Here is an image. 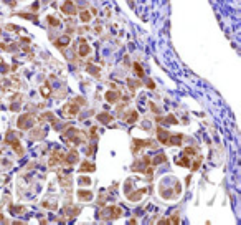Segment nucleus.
Segmentation results:
<instances>
[{
  "mask_svg": "<svg viewBox=\"0 0 241 225\" xmlns=\"http://www.w3.org/2000/svg\"><path fill=\"white\" fill-rule=\"evenodd\" d=\"M17 126L20 129H30L31 126H33V116L31 114H23V116H20L18 118V121H17Z\"/></svg>",
  "mask_w": 241,
  "mask_h": 225,
  "instance_id": "f257e3e1",
  "label": "nucleus"
},
{
  "mask_svg": "<svg viewBox=\"0 0 241 225\" xmlns=\"http://www.w3.org/2000/svg\"><path fill=\"white\" fill-rule=\"evenodd\" d=\"M78 112H79V106H78L76 103L66 104V106L63 108V114H65V116H69V118H74Z\"/></svg>",
  "mask_w": 241,
  "mask_h": 225,
  "instance_id": "f03ea898",
  "label": "nucleus"
},
{
  "mask_svg": "<svg viewBox=\"0 0 241 225\" xmlns=\"http://www.w3.org/2000/svg\"><path fill=\"white\" fill-rule=\"evenodd\" d=\"M61 10L66 13V15H74L76 13V5L73 3L71 0H65V3L61 5Z\"/></svg>",
  "mask_w": 241,
  "mask_h": 225,
  "instance_id": "7ed1b4c3",
  "label": "nucleus"
},
{
  "mask_svg": "<svg viewBox=\"0 0 241 225\" xmlns=\"http://www.w3.org/2000/svg\"><path fill=\"white\" fill-rule=\"evenodd\" d=\"M89 51H91V48H89V45L86 43V40H79L78 41V53H79V56H86L89 55Z\"/></svg>",
  "mask_w": 241,
  "mask_h": 225,
  "instance_id": "20e7f679",
  "label": "nucleus"
},
{
  "mask_svg": "<svg viewBox=\"0 0 241 225\" xmlns=\"http://www.w3.org/2000/svg\"><path fill=\"white\" fill-rule=\"evenodd\" d=\"M157 138H159V141L162 144H165V146H169V139H170V134L165 131V129L159 128L157 129Z\"/></svg>",
  "mask_w": 241,
  "mask_h": 225,
  "instance_id": "39448f33",
  "label": "nucleus"
},
{
  "mask_svg": "<svg viewBox=\"0 0 241 225\" xmlns=\"http://www.w3.org/2000/svg\"><path fill=\"white\" fill-rule=\"evenodd\" d=\"M92 170H96V164L89 162V161H84L79 166V172H92Z\"/></svg>",
  "mask_w": 241,
  "mask_h": 225,
  "instance_id": "423d86ee",
  "label": "nucleus"
},
{
  "mask_svg": "<svg viewBox=\"0 0 241 225\" xmlns=\"http://www.w3.org/2000/svg\"><path fill=\"white\" fill-rule=\"evenodd\" d=\"M182 141H183V136H182V134H170L169 146H180Z\"/></svg>",
  "mask_w": 241,
  "mask_h": 225,
  "instance_id": "0eeeda50",
  "label": "nucleus"
},
{
  "mask_svg": "<svg viewBox=\"0 0 241 225\" xmlns=\"http://www.w3.org/2000/svg\"><path fill=\"white\" fill-rule=\"evenodd\" d=\"M69 41H71V38H69V35H65V36H60L56 41H55V45L58 46V48H65V46L69 45Z\"/></svg>",
  "mask_w": 241,
  "mask_h": 225,
  "instance_id": "6e6552de",
  "label": "nucleus"
},
{
  "mask_svg": "<svg viewBox=\"0 0 241 225\" xmlns=\"http://www.w3.org/2000/svg\"><path fill=\"white\" fill-rule=\"evenodd\" d=\"M121 98V94H119L117 91H108L106 93V101L111 103V104H114V103H117V99Z\"/></svg>",
  "mask_w": 241,
  "mask_h": 225,
  "instance_id": "1a4fd4ad",
  "label": "nucleus"
},
{
  "mask_svg": "<svg viewBox=\"0 0 241 225\" xmlns=\"http://www.w3.org/2000/svg\"><path fill=\"white\" fill-rule=\"evenodd\" d=\"M63 159L66 161V164H69V166H71V164H76V162H78L79 156H78L76 151H69V154H68L66 157H63Z\"/></svg>",
  "mask_w": 241,
  "mask_h": 225,
  "instance_id": "9d476101",
  "label": "nucleus"
},
{
  "mask_svg": "<svg viewBox=\"0 0 241 225\" xmlns=\"http://www.w3.org/2000/svg\"><path fill=\"white\" fill-rule=\"evenodd\" d=\"M78 199L79 200H84V202H88V200L92 199V192L91 190H78Z\"/></svg>",
  "mask_w": 241,
  "mask_h": 225,
  "instance_id": "9b49d317",
  "label": "nucleus"
},
{
  "mask_svg": "<svg viewBox=\"0 0 241 225\" xmlns=\"http://www.w3.org/2000/svg\"><path fill=\"white\" fill-rule=\"evenodd\" d=\"M145 192H147V189H139L137 192H134V194H129V192H127V197H129V200L135 202V200H139L144 194H145Z\"/></svg>",
  "mask_w": 241,
  "mask_h": 225,
  "instance_id": "f8f14e48",
  "label": "nucleus"
},
{
  "mask_svg": "<svg viewBox=\"0 0 241 225\" xmlns=\"http://www.w3.org/2000/svg\"><path fill=\"white\" fill-rule=\"evenodd\" d=\"M175 164H178V166H182V167H190V159L187 154H183L182 157H178L177 161H175Z\"/></svg>",
  "mask_w": 241,
  "mask_h": 225,
  "instance_id": "ddd939ff",
  "label": "nucleus"
},
{
  "mask_svg": "<svg viewBox=\"0 0 241 225\" xmlns=\"http://www.w3.org/2000/svg\"><path fill=\"white\" fill-rule=\"evenodd\" d=\"M40 93H41V96L43 98H50L51 96V86L46 83V85H43V86L40 88Z\"/></svg>",
  "mask_w": 241,
  "mask_h": 225,
  "instance_id": "4468645a",
  "label": "nucleus"
},
{
  "mask_svg": "<svg viewBox=\"0 0 241 225\" xmlns=\"http://www.w3.org/2000/svg\"><path fill=\"white\" fill-rule=\"evenodd\" d=\"M86 70H88V73H89V75H92V76H96V78L101 76V73H99L101 70H99L98 66H94V65H88Z\"/></svg>",
  "mask_w": 241,
  "mask_h": 225,
  "instance_id": "2eb2a0df",
  "label": "nucleus"
},
{
  "mask_svg": "<svg viewBox=\"0 0 241 225\" xmlns=\"http://www.w3.org/2000/svg\"><path fill=\"white\" fill-rule=\"evenodd\" d=\"M96 119H98V121H101V123H111V121H113V116H111V114H108V112H103V114H98V116H96Z\"/></svg>",
  "mask_w": 241,
  "mask_h": 225,
  "instance_id": "dca6fc26",
  "label": "nucleus"
},
{
  "mask_svg": "<svg viewBox=\"0 0 241 225\" xmlns=\"http://www.w3.org/2000/svg\"><path fill=\"white\" fill-rule=\"evenodd\" d=\"M165 161H167L165 154H157V156H155V159H154V161H150V162H152V166H159V164L165 162Z\"/></svg>",
  "mask_w": 241,
  "mask_h": 225,
  "instance_id": "f3484780",
  "label": "nucleus"
},
{
  "mask_svg": "<svg viewBox=\"0 0 241 225\" xmlns=\"http://www.w3.org/2000/svg\"><path fill=\"white\" fill-rule=\"evenodd\" d=\"M58 182H60V184L61 185H65V187H68V185H71V177H68V175H60V177H58Z\"/></svg>",
  "mask_w": 241,
  "mask_h": 225,
  "instance_id": "a211bd4d",
  "label": "nucleus"
},
{
  "mask_svg": "<svg viewBox=\"0 0 241 225\" xmlns=\"http://www.w3.org/2000/svg\"><path fill=\"white\" fill-rule=\"evenodd\" d=\"M111 219H117V217H121V214H122V210L119 209V207H111Z\"/></svg>",
  "mask_w": 241,
  "mask_h": 225,
  "instance_id": "6ab92c4d",
  "label": "nucleus"
},
{
  "mask_svg": "<svg viewBox=\"0 0 241 225\" xmlns=\"http://www.w3.org/2000/svg\"><path fill=\"white\" fill-rule=\"evenodd\" d=\"M46 22H48V23H50L51 27H58V25H60V20H58L56 17H53V15H48V17H46Z\"/></svg>",
  "mask_w": 241,
  "mask_h": 225,
  "instance_id": "aec40b11",
  "label": "nucleus"
},
{
  "mask_svg": "<svg viewBox=\"0 0 241 225\" xmlns=\"http://www.w3.org/2000/svg\"><path fill=\"white\" fill-rule=\"evenodd\" d=\"M134 73H135L139 78H144V70H142V66H140L139 63H134Z\"/></svg>",
  "mask_w": 241,
  "mask_h": 225,
  "instance_id": "412c9836",
  "label": "nucleus"
},
{
  "mask_svg": "<svg viewBox=\"0 0 241 225\" xmlns=\"http://www.w3.org/2000/svg\"><path fill=\"white\" fill-rule=\"evenodd\" d=\"M137 118H139V114H137L135 111H132V112H131V116H129L126 121H127L129 124H132V123H135V121H137Z\"/></svg>",
  "mask_w": 241,
  "mask_h": 225,
  "instance_id": "4be33fe9",
  "label": "nucleus"
},
{
  "mask_svg": "<svg viewBox=\"0 0 241 225\" xmlns=\"http://www.w3.org/2000/svg\"><path fill=\"white\" fill-rule=\"evenodd\" d=\"M129 86H131V89H135V88L140 86V81H137V80H129Z\"/></svg>",
  "mask_w": 241,
  "mask_h": 225,
  "instance_id": "5701e85b",
  "label": "nucleus"
},
{
  "mask_svg": "<svg viewBox=\"0 0 241 225\" xmlns=\"http://www.w3.org/2000/svg\"><path fill=\"white\" fill-rule=\"evenodd\" d=\"M91 20V15L88 13V12H81V22H84V23H88V22Z\"/></svg>",
  "mask_w": 241,
  "mask_h": 225,
  "instance_id": "b1692460",
  "label": "nucleus"
},
{
  "mask_svg": "<svg viewBox=\"0 0 241 225\" xmlns=\"http://www.w3.org/2000/svg\"><path fill=\"white\" fill-rule=\"evenodd\" d=\"M78 180H79V184L81 185H89L91 184V179H89V177H79Z\"/></svg>",
  "mask_w": 241,
  "mask_h": 225,
  "instance_id": "393cba45",
  "label": "nucleus"
},
{
  "mask_svg": "<svg viewBox=\"0 0 241 225\" xmlns=\"http://www.w3.org/2000/svg\"><path fill=\"white\" fill-rule=\"evenodd\" d=\"M183 154H187V156H192V154H197V151L193 147H185Z\"/></svg>",
  "mask_w": 241,
  "mask_h": 225,
  "instance_id": "a878e982",
  "label": "nucleus"
},
{
  "mask_svg": "<svg viewBox=\"0 0 241 225\" xmlns=\"http://www.w3.org/2000/svg\"><path fill=\"white\" fill-rule=\"evenodd\" d=\"M198 167H200V159H198L197 162H193V166H192V170H197Z\"/></svg>",
  "mask_w": 241,
  "mask_h": 225,
  "instance_id": "bb28decb",
  "label": "nucleus"
},
{
  "mask_svg": "<svg viewBox=\"0 0 241 225\" xmlns=\"http://www.w3.org/2000/svg\"><path fill=\"white\" fill-rule=\"evenodd\" d=\"M147 86H149L150 89H154V88H155V85H154V81H152V80H149V81H147Z\"/></svg>",
  "mask_w": 241,
  "mask_h": 225,
  "instance_id": "cd10ccee",
  "label": "nucleus"
},
{
  "mask_svg": "<svg viewBox=\"0 0 241 225\" xmlns=\"http://www.w3.org/2000/svg\"><path fill=\"white\" fill-rule=\"evenodd\" d=\"M3 2H7L10 7H15V0H3Z\"/></svg>",
  "mask_w": 241,
  "mask_h": 225,
  "instance_id": "c85d7f7f",
  "label": "nucleus"
}]
</instances>
